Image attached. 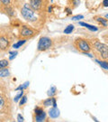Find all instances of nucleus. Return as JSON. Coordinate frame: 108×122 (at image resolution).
Instances as JSON below:
<instances>
[{"mask_svg":"<svg viewBox=\"0 0 108 122\" xmlns=\"http://www.w3.org/2000/svg\"><path fill=\"white\" fill-rule=\"evenodd\" d=\"M20 13H21L23 18L31 24H35L39 21V16H38L39 13L35 12L34 10L31 7L29 4L23 5V6L20 10Z\"/></svg>","mask_w":108,"mask_h":122,"instance_id":"nucleus-1","label":"nucleus"},{"mask_svg":"<svg viewBox=\"0 0 108 122\" xmlns=\"http://www.w3.org/2000/svg\"><path fill=\"white\" fill-rule=\"evenodd\" d=\"M92 46L104 60L108 59V46L106 44L101 43L98 40H95L92 42Z\"/></svg>","mask_w":108,"mask_h":122,"instance_id":"nucleus-2","label":"nucleus"},{"mask_svg":"<svg viewBox=\"0 0 108 122\" xmlns=\"http://www.w3.org/2000/svg\"><path fill=\"white\" fill-rule=\"evenodd\" d=\"M37 34V31H35L31 26H28L26 25H22L19 29V38L21 39H28L33 37Z\"/></svg>","mask_w":108,"mask_h":122,"instance_id":"nucleus-3","label":"nucleus"},{"mask_svg":"<svg viewBox=\"0 0 108 122\" xmlns=\"http://www.w3.org/2000/svg\"><path fill=\"white\" fill-rule=\"evenodd\" d=\"M48 0H29V5L37 13H42L48 5Z\"/></svg>","mask_w":108,"mask_h":122,"instance_id":"nucleus-4","label":"nucleus"},{"mask_svg":"<svg viewBox=\"0 0 108 122\" xmlns=\"http://www.w3.org/2000/svg\"><path fill=\"white\" fill-rule=\"evenodd\" d=\"M75 47L77 48L78 51L83 52H89L91 51V44H89V42H87L86 39L84 38H78L75 40Z\"/></svg>","mask_w":108,"mask_h":122,"instance_id":"nucleus-5","label":"nucleus"},{"mask_svg":"<svg viewBox=\"0 0 108 122\" xmlns=\"http://www.w3.org/2000/svg\"><path fill=\"white\" fill-rule=\"evenodd\" d=\"M52 46V40L50 37L43 36L41 37L38 42L37 45V51L38 52H45L49 49H51Z\"/></svg>","mask_w":108,"mask_h":122,"instance_id":"nucleus-6","label":"nucleus"},{"mask_svg":"<svg viewBox=\"0 0 108 122\" xmlns=\"http://www.w3.org/2000/svg\"><path fill=\"white\" fill-rule=\"evenodd\" d=\"M12 39L9 33L0 35V51H6L11 45Z\"/></svg>","mask_w":108,"mask_h":122,"instance_id":"nucleus-7","label":"nucleus"},{"mask_svg":"<svg viewBox=\"0 0 108 122\" xmlns=\"http://www.w3.org/2000/svg\"><path fill=\"white\" fill-rule=\"evenodd\" d=\"M11 111V103L8 99L4 96H0V114L10 113Z\"/></svg>","mask_w":108,"mask_h":122,"instance_id":"nucleus-8","label":"nucleus"},{"mask_svg":"<svg viewBox=\"0 0 108 122\" xmlns=\"http://www.w3.org/2000/svg\"><path fill=\"white\" fill-rule=\"evenodd\" d=\"M49 116L51 118H57L60 117V110L58 108L52 107V109H50L49 110Z\"/></svg>","mask_w":108,"mask_h":122,"instance_id":"nucleus-9","label":"nucleus"},{"mask_svg":"<svg viewBox=\"0 0 108 122\" xmlns=\"http://www.w3.org/2000/svg\"><path fill=\"white\" fill-rule=\"evenodd\" d=\"M4 10L5 11V14L8 15L9 17H14L15 15V11L11 5H5Z\"/></svg>","mask_w":108,"mask_h":122,"instance_id":"nucleus-10","label":"nucleus"},{"mask_svg":"<svg viewBox=\"0 0 108 122\" xmlns=\"http://www.w3.org/2000/svg\"><path fill=\"white\" fill-rule=\"evenodd\" d=\"M46 117H47L46 112H43L40 115H33V120L36 122H42L46 119Z\"/></svg>","mask_w":108,"mask_h":122,"instance_id":"nucleus-11","label":"nucleus"},{"mask_svg":"<svg viewBox=\"0 0 108 122\" xmlns=\"http://www.w3.org/2000/svg\"><path fill=\"white\" fill-rule=\"evenodd\" d=\"M79 25L84 26V27H86V28L89 29L90 31H92V32H96V31L98 30V28L96 26L91 25L89 24H86V23H84V22H79Z\"/></svg>","mask_w":108,"mask_h":122,"instance_id":"nucleus-12","label":"nucleus"},{"mask_svg":"<svg viewBox=\"0 0 108 122\" xmlns=\"http://www.w3.org/2000/svg\"><path fill=\"white\" fill-rule=\"evenodd\" d=\"M10 74V71H9V69L7 67L5 68H3L0 70V78H5V77H7Z\"/></svg>","mask_w":108,"mask_h":122,"instance_id":"nucleus-13","label":"nucleus"},{"mask_svg":"<svg viewBox=\"0 0 108 122\" xmlns=\"http://www.w3.org/2000/svg\"><path fill=\"white\" fill-rule=\"evenodd\" d=\"M47 94H48V96L50 97V98L54 97L57 94V88L55 87V86H52V87L50 88V90L48 91Z\"/></svg>","mask_w":108,"mask_h":122,"instance_id":"nucleus-14","label":"nucleus"},{"mask_svg":"<svg viewBox=\"0 0 108 122\" xmlns=\"http://www.w3.org/2000/svg\"><path fill=\"white\" fill-rule=\"evenodd\" d=\"M95 21H97L98 23H100L103 26H105V27L108 26V22L105 18L100 17V16H95Z\"/></svg>","mask_w":108,"mask_h":122,"instance_id":"nucleus-15","label":"nucleus"},{"mask_svg":"<svg viewBox=\"0 0 108 122\" xmlns=\"http://www.w3.org/2000/svg\"><path fill=\"white\" fill-rule=\"evenodd\" d=\"M26 41L27 40L26 39H22V40H19L17 43H15V44H13V48L14 49H18V48H20V47H22L23 44L26 43Z\"/></svg>","mask_w":108,"mask_h":122,"instance_id":"nucleus-16","label":"nucleus"},{"mask_svg":"<svg viewBox=\"0 0 108 122\" xmlns=\"http://www.w3.org/2000/svg\"><path fill=\"white\" fill-rule=\"evenodd\" d=\"M95 61L99 64L103 69L104 70L108 71V61H100V60H95Z\"/></svg>","mask_w":108,"mask_h":122,"instance_id":"nucleus-17","label":"nucleus"},{"mask_svg":"<svg viewBox=\"0 0 108 122\" xmlns=\"http://www.w3.org/2000/svg\"><path fill=\"white\" fill-rule=\"evenodd\" d=\"M74 29H75V26H74L73 25H69L64 29V34L69 35V34H71V33L73 32Z\"/></svg>","mask_w":108,"mask_h":122,"instance_id":"nucleus-18","label":"nucleus"},{"mask_svg":"<svg viewBox=\"0 0 108 122\" xmlns=\"http://www.w3.org/2000/svg\"><path fill=\"white\" fill-rule=\"evenodd\" d=\"M29 84H30V82H29V81H26V82H24L23 84H22V85H20L19 87L16 88L14 91H17V92H18V91H20V92H21V91H23V90H25V89H27V88H28Z\"/></svg>","mask_w":108,"mask_h":122,"instance_id":"nucleus-19","label":"nucleus"},{"mask_svg":"<svg viewBox=\"0 0 108 122\" xmlns=\"http://www.w3.org/2000/svg\"><path fill=\"white\" fill-rule=\"evenodd\" d=\"M42 104H43V107H44V108H47V107H50V106H52V98H50V97H49V99H47V100H43Z\"/></svg>","mask_w":108,"mask_h":122,"instance_id":"nucleus-20","label":"nucleus"},{"mask_svg":"<svg viewBox=\"0 0 108 122\" xmlns=\"http://www.w3.org/2000/svg\"><path fill=\"white\" fill-rule=\"evenodd\" d=\"M9 66V61L8 60H0V70L5 68V67H8Z\"/></svg>","mask_w":108,"mask_h":122,"instance_id":"nucleus-21","label":"nucleus"},{"mask_svg":"<svg viewBox=\"0 0 108 122\" xmlns=\"http://www.w3.org/2000/svg\"><path fill=\"white\" fill-rule=\"evenodd\" d=\"M26 102H27V96H26V95H23V96L21 99H20V102H19V105H20V107L23 106V105L25 104Z\"/></svg>","mask_w":108,"mask_h":122,"instance_id":"nucleus-22","label":"nucleus"},{"mask_svg":"<svg viewBox=\"0 0 108 122\" xmlns=\"http://www.w3.org/2000/svg\"><path fill=\"white\" fill-rule=\"evenodd\" d=\"M23 93H24V92H23V91H21V92H20L19 94H17L16 96L14 97V102H18V101L20 100V99H21L22 97L23 96Z\"/></svg>","mask_w":108,"mask_h":122,"instance_id":"nucleus-23","label":"nucleus"},{"mask_svg":"<svg viewBox=\"0 0 108 122\" xmlns=\"http://www.w3.org/2000/svg\"><path fill=\"white\" fill-rule=\"evenodd\" d=\"M9 53H10V55H9V60L12 61V60H14V59L16 57L18 52H17V51H14V52H9Z\"/></svg>","mask_w":108,"mask_h":122,"instance_id":"nucleus-24","label":"nucleus"},{"mask_svg":"<svg viewBox=\"0 0 108 122\" xmlns=\"http://www.w3.org/2000/svg\"><path fill=\"white\" fill-rule=\"evenodd\" d=\"M80 4V0H73L71 2V5H72V8H76L78 7V5Z\"/></svg>","mask_w":108,"mask_h":122,"instance_id":"nucleus-25","label":"nucleus"},{"mask_svg":"<svg viewBox=\"0 0 108 122\" xmlns=\"http://www.w3.org/2000/svg\"><path fill=\"white\" fill-rule=\"evenodd\" d=\"M84 18V15H75V16H72V20L73 21H79V20H81V19H83Z\"/></svg>","mask_w":108,"mask_h":122,"instance_id":"nucleus-26","label":"nucleus"},{"mask_svg":"<svg viewBox=\"0 0 108 122\" xmlns=\"http://www.w3.org/2000/svg\"><path fill=\"white\" fill-rule=\"evenodd\" d=\"M1 1V3L3 5H10L11 3H12V0H0Z\"/></svg>","mask_w":108,"mask_h":122,"instance_id":"nucleus-27","label":"nucleus"},{"mask_svg":"<svg viewBox=\"0 0 108 122\" xmlns=\"http://www.w3.org/2000/svg\"><path fill=\"white\" fill-rule=\"evenodd\" d=\"M23 120H24V119H23V117L22 116L21 114H18L17 115V121L18 122H23Z\"/></svg>","mask_w":108,"mask_h":122,"instance_id":"nucleus-28","label":"nucleus"},{"mask_svg":"<svg viewBox=\"0 0 108 122\" xmlns=\"http://www.w3.org/2000/svg\"><path fill=\"white\" fill-rule=\"evenodd\" d=\"M65 11H66V13L68 14V15H71L72 14V8L67 7V8H65Z\"/></svg>","mask_w":108,"mask_h":122,"instance_id":"nucleus-29","label":"nucleus"},{"mask_svg":"<svg viewBox=\"0 0 108 122\" xmlns=\"http://www.w3.org/2000/svg\"><path fill=\"white\" fill-rule=\"evenodd\" d=\"M52 106H53V107H55V108H56V107H57L56 98H54V97H52Z\"/></svg>","mask_w":108,"mask_h":122,"instance_id":"nucleus-30","label":"nucleus"},{"mask_svg":"<svg viewBox=\"0 0 108 122\" xmlns=\"http://www.w3.org/2000/svg\"><path fill=\"white\" fill-rule=\"evenodd\" d=\"M103 5L104 7H107L108 6V0H103Z\"/></svg>","mask_w":108,"mask_h":122,"instance_id":"nucleus-31","label":"nucleus"},{"mask_svg":"<svg viewBox=\"0 0 108 122\" xmlns=\"http://www.w3.org/2000/svg\"><path fill=\"white\" fill-rule=\"evenodd\" d=\"M52 5H51V6H49V7H48V12H49V13H52Z\"/></svg>","mask_w":108,"mask_h":122,"instance_id":"nucleus-32","label":"nucleus"},{"mask_svg":"<svg viewBox=\"0 0 108 122\" xmlns=\"http://www.w3.org/2000/svg\"><path fill=\"white\" fill-rule=\"evenodd\" d=\"M2 5H2V3H1V1H0V9L2 8Z\"/></svg>","mask_w":108,"mask_h":122,"instance_id":"nucleus-33","label":"nucleus"},{"mask_svg":"<svg viewBox=\"0 0 108 122\" xmlns=\"http://www.w3.org/2000/svg\"><path fill=\"white\" fill-rule=\"evenodd\" d=\"M105 18H108V14H106V15H105Z\"/></svg>","mask_w":108,"mask_h":122,"instance_id":"nucleus-34","label":"nucleus"},{"mask_svg":"<svg viewBox=\"0 0 108 122\" xmlns=\"http://www.w3.org/2000/svg\"><path fill=\"white\" fill-rule=\"evenodd\" d=\"M51 2H52H52H53V0H51Z\"/></svg>","mask_w":108,"mask_h":122,"instance_id":"nucleus-35","label":"nucleus"}]
</instances>
